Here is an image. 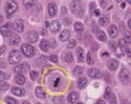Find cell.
<instances>
[{
    "label": "cell",
    "instance_id": "14",
    "mask_svg": "<svg viewBox=\"0 0 131 104\" xmlns=\"http://www.w3.org/2000/svg\"><path fill=\"white\" fill-rule=\"evenodd\" d=\"M49 28H50L51 32H54V33L59 32V30H60V22H59L58 20L52 21V22L49 24Z\"/></svg>",
    "mask_w": 131,
    "mask_h": 104
},
{
    "label": "cell",
    "instance_id": "9",
    "mask_svg": "<svg viewBox=\"0 0 131 104\" xmlns=\"http://www.w3.org/2000/svg\"><path fill=\"white\" fill-rule=\"evenodd\" d=\"M13 28L17 33H22L24 31V24L21 20H16L13 24Z\"/></svg>",
    "mask_w": 131,
    "mask_h": 104
},
{
    "label": "cell",
    "instance_id": "41",
    "mask_svg": "<svg viewBox=\"0 0 131 104\" xmlns=\"http://www.w3.org/2000/svg\"><path fill=\"white\" fill-rule=\"evenodd\" d=\"M124 41L126 42V44H130V36H129V35H126V36H125V38H124Z\"/></svg>",
    "mask_w": 131,
    "mask_h": 104
},
{
    "label": "cell",
    "instance_id": "53",
    "mask_svg": "<svg viewBox=\"0 0 131 104\" xmlns=\"http://www.w3.org/2000/svg\"><path fill=\"white\" fill-rule=\"evenodd\" d=\"M128 27H129V28H131V21H130V20L128 21Z\"/></svg>",
    "mask_w": 131,
    "mask_h": 104
},
{
    "label": "cell",
    "instance_id": "17",
    "mask_svg": "<svg viewBox=\"0 0 131 104\" xmlns=\"http://www.w3.org/2000/svg\"><path fill=\"white\" fill-rule=\"evenodd\" d=\"M69 37H70V32L69 31H67V30H65V31H63L62 33L60 34V40L61 41H67L68 39H69Z\"/></svg>",
    "mask_w": 131,
    "mask_h": 104
},
{
    "label": "cell",
    "instance_id": "11",
    "mask_svg": "<svg viewBox=\"0 0 131 104\" xmlns=\"http://www.w3.org/2000/svg\"><path fill=\"white\" fill-rule=\"evenodd\" d=\"M38 34L36 33V32H35V31H31V32H28V34H27V37H26V38H27V40L30 41V42H36L37 40H38Z\"/></svg>",
    "mask_w": 131,
    "mask_h": 104
},
{
    "label": "cell",
    "instance_id": "36",
    "mask_svg": "<svg viewBox=\"0 0 131 104\" xmlns=\"http://www.w3.org/2000/svg\"><path fill=\"white\" fill-rule=\"evenodd\" d=\"M119 43H120V47L121 48H123V49H125V47H126V42L124 41V39H121L120 41H119Z\"/></svg>",
    "mask_w": 131,
    "mask_h": 104
},
{
    "label": "cell",
    "instance_id": "13",
    "mask_svg": "<svg viewBox=\"0 0 131 104\" xmlns=\"http://www.w3.org/2000/svg\"><path fill=\"white\" fill-rule=\"evenodd\" d=\"M10 36H11V38H10V44L11 45H16L20 42V37L17 34H13V35H10Z\"/></svg>",
    "mask_w": 131,
    "mask_h": 104
},
{
    "label": "cell",
    "instance_id": "43",
    "mask_svg": "<svg viewBox=\"0 0 131 104\" xmlns=\"http://www.w3.org/2000/svg\"><path fill=\"white\" fill-rule=\"evenodd\" d=\"M104 77H106L105 79H106V81H107V82H110V76H109L107 73H105V74H104Z\"/></svg>",
    "mask_w": 131,
    "mask_h": 104
},
{
    "label": "cell",
    "instance_id": "57",
    "mask_svg": "<svg viewBox=\"0 0 131 104\" xmlns=\"http://www.w3.org/2000/svg\"><path fill=\"white\" fill-rule=\"evenodd\" d=\"M131 2V0H127V3H130Z\"/></svg>",
    "mask_w": 131,
    "mask_h": 104
},
{
    "label": "cell",
    "instance_id": "47",
    "mask_svg": "<svg viewBox=\"0 0 131 104\" xmlns=\"http://www.w3.org/2000/svg\"><path fill=\"white\" fill-rule=\"evenodd\" d=\"M66 7L65 6H62V7H61V13H62V14H66Z\"/></svg>",
    "mask_w": 131,
    "mask_h": 104
},
{
    "label": "cell",
    "instance_id": "30",
    "mask_svg": "<svg viewBox=\"0 0 131 104\" xmlns=\"http://www.w3.org/2000/svg\"><path fill=\"white\" fill-rule=\"evenodd\" d=\"M74 74H75L76 76H80V75H82V74H83V68L80 67V66L75 67V69H74Z\"/></svg>",
    "mask_w": 131,
    "mask_h": 104
},
{
    "label": "cell",
    "instance_id": "12",
    "mask_svg": "<svg viewBox=\"0 0 131 104\" xmlns=\"http://www.w3.org/2000/svg\"><path fill=\"white\" fill-rule=\"evenodd\" d=\"M108 33H109V36L111 38H115L118 36V34H119V30H118V28L115 27V25H111V27L108 29Z\"/></svg>",
    "mask_w": 131,
    "mask_h": 104
},
{
    "label": "cell",
    "instance_id": "51",
    "mask_svg": "<svg viewBox=\"0 0 131 104\" xmlns=\"http://www.w3.org/2000/svg\"><path fill=\"white\" fill-rule=\"evenodd\" d=\"M59 81H60V79L58 78V79H57V81L55 82V86H58V83H59Z\"/></svg>",
    "mask_w": 131,
    "mask_h": 104
},
{
    "label": "cell",
    "instance_id": "2",
    "mask_svg": "<svg viewBox=\"0 0 131 104\" xmlns=\"http://www.w3.org/2000/svg\"><path fill=\"white\" fill-rule=\"evenodd\" d=\"M70 10H71V12H72L75 15L80 16V15H82V13H83V5H82V3H81L80 1H78V0H75V1H72V2L70 3Z\"/></svg>",
    "mask_w": 131,
    "mask_h": 104
},
{
    "label": "cell",
    "instance_id": "35",
    "mask_svg": "<svg viewBox=\"0 0 131 104\" xmlns=\"http://www.w3.org/2000/svg\"><path fill=\"white\" fill-rule=\"evenodd\" d=\"M87 64H89V65H91L92 63H93V61H92V58H91V54L90 53H88V55H87Z\"/></svg>",
    "mask_w": 131,
    "mask_h": 104
},
{
    "label": "cell",
    "instance_id": "23",
    "mask_svg": "<svg viewBox=\"0 0 131 104\" xmlns=\"http://www.w3.org/2000/svg\"><path fill=\"white\" fill-rule=\"evenodd\" d=\"M118 67H119V61H117V60H111V61L109 62V64H108V68L112 72L115 71Z\"/></svg>",
    "mask_w": 131,
    "mask_h": 104
},
{
    "label": "cell",
    "instance_id": "44",
    "mask_svg": "<svg viewBox=\"0 0 131 104\" xmlns=\"http://www.w3.org/2000/svg\"><path fill=\"white\" fill-rule=\"evenodd\" d=\"M100 13H101V12H100V10H98V8H95V10L93 11V14H94L95 16H100Z\"/></svg>",
    "mask_w": 131,
    "mask_h": 104
},
{
    "label": "cell",
    "instance_id": "54",
    "mask_svg": "<svg viewBox=\"0 0 131 104\" xmlns=\"http://www.w3.org/2000/svg\"><path fill=\"white\" fill-rule=\"evenodd\" d=\"M2 20H3V17H2L1 15H0V22H2Z\"/></svg>",
    "mask_w": 131,
    "mask_h": 104
},
{
    "label": "cell",
    "instance_id": "49",
    "mask_svg": "<svg viewBox=\"0 0 131 104\" xmlns=\"http://www.w3.org/2000/svg\"><path fill=\"white\" fill-rule=\"evenodd\" d=\"M95 104H105V103H104V101H103V100H98Z\"/></svg>",
    "mask_w": 131,
    "mask_h": 104
},
{
    "label": "cell",
    "instance_id": "15",
    "mask_svg": "<svg viewBox=\"0 0 131 104\" xmlns=\"http://www.w3.org/2000/svg\"><path fill=\"white\" fill-rule=\"evenodd\" d=\"M57 11H58V7L55 3H49L48 4V13L51 17H54L57 14Z\"/></svg>",
    "mask_w": 131,
    "mask_h": 104
},
{
    "label": "cell",
    "instance_id": "24",
    "mask_svg": "<svg viewBox=\"0 0 131 104\" xmlns=\"http://www.w3.org/2000/svg\"><path fill=\"white\" fill-rule=\"evenodd\" d=\"M77 83H78L79 88H84L85 86L87 85V80H86V78H80Z\"/></svg>",
    "mask_w": 131,
    "mask_h": 104
},
{
    "label": "cell",
    "instance_id": "7",
    "mask_svg": "<svg viewBox=\"0 0 131 104\" xmlns=\"http://www.w3.org/2000/svg\"><path fill=\"white\" fill-rule=\"evenodd\" d=\"M30 69V64L27 63H22V64H19V65H16L14 71L17 73V74H22L24 72H27Z\"/></svg>",
    "mask_w": 131,
    "mask_h": 104
},
{
    "label": "cell",
    "instance_id": "32",
    "mask_svg": "<svg viewBox=\"0 0 131 104\" xmlns=\"http://www.w3.org/2000/svg\"><path fill=\"white\" fill-rule=\"evenodd\" d=\"M38 76H39V75H38V72H35V71H34V72H31V73H30V77H31V79H32L33 81L36 80L37 78H38Z\"/></svg>",
    "mask_w": 131,
    "mask_h": 104
},
{
    "label": "cell",
    "instance_id": "37",
    "mask_svg": "<svg viewBox=\"0 0 131 104\" xmlns=\"http://www.w3.org/2000/svg\"><path fill=\"white\" fill-rule=\"evenodd\" d=\"M6 77H8L7 75H5L4 73H2V72H0V82H2V81H4V79H7Z\"/></svg>",
    "mask_w": 131,
    "mask_h": 104
},
{
    "label": "cell",
    "instance_id": "28",
    "mask_svg": "<svg viewBox=\"0 0 131 104\" xmlns=\"http://www.w3.org/2000/svg\"><path fill=\"white\" fill-rule=\"evenodd\" d=\"M35 3H36V0H23V4L26 7H31L33 6Z\"/></svg>",
    "mask_w": 131,
    "mask_h": 104
},
{
    "label": "cell",
    "instance_id": "31",
    "mask_svg": "<svg viewBox=\"0 0 131 104\" xmlns=\"http://www.w3.org/2000/svg\"><path fill=\"white\" fill-rule=\"evenodd\" d=\"M5 102H6L7 104H19L18 101H17L16 99H13V98H11V97H6V98H5Z\"/></svg>",
    "mask_w": 131,
    "mask_h": 104
},
{
    "label": "cell",
    "instance_id": "56",
    "mask_svg": "<svg viewBox=\"0 0 131 104\" xmlns=\"http://www.w3.org/2000/svg\"><path fill=\"white\" fill-rule=\"evenodd\" d=\"M22 104H31V103H28V102H27V101H24V102H23V103H22Z\"/></svg>",
    "mask_w": 131,
    "mask_h": 104
},
{
    "label": "cell",
    "instance_id": "10",
    "mask_svg": "<svg viewBox=\"0 0 131 104\" xmlns=\"http://www.w3.org/2000/svg\"><path fill=\"white\" fill-rule=\"evenodd\" d=\"M88 76L90 78H92V79H99V78H101L102 74H101V72L99 71V69L91 68V69H89V71H88Z\"/></svg>",
    "mask_w": 131,
    "mask_h": 104
},
{
    "label": "cell",
    "instance_id": "52",
    "mask_svg": "<svg viewBox=\"0 0 131 104\" xmlns=\"http://www.w3.org/2000/svg\"><path fill=\"white\" fill-rule=\"evenodd\" d=\"M45 27H46V28H47V27H49V22H47V21L45 22Z\"/></svg>",
    "mask_w": 131,
    "mask_h": 104
},
{
    "label": "cell",
    "instance_id": "38",
    "mask_svg": "<svg viewBox=\"0 0 131 104\" xmlns=\"http://www.w3.org/2000/svg\"><path fill=\"white\" fill-rule=\"evenodd\" d=\"M48 45H49V47H51V48H55L56 45H57V43H56V41H55L54 39H51L50 42L48 43Z\"/></svg>",
    "mask_w": 131,
    "mask_h": 104
},
{
    "label": "cell",
    "instance_id": "33",
    "mask_svg": "<svg viewBox=\"0 0 131 104\" xmlns=\"http://www.w3.org/2000/svg\"><path fill=\"white\" fill-rule=\"evenodd\" d=\"M54 101L57 104H63L64 103V99L62 97H56V98H54Z\"/></svg>",
    "mask_w": 131,
    "mask_h": 104
},
{
    "label": "cell",
    "instance_id": "6",
    "mask_svg": "<svg viewBox=\"0 0 131 104\" xmlns=\"http://www.w3.org/2000/svg\"><path fill=\"white\" fill-rule=\"evenodd\" d=\"M105 98H106L108 101H110V104H117L115 96L113 95V93L111 92V89L109 87H107L106 90H105Z\"/></svg>",
    "mask_w": 131,
    "mask_h": 104
},
{
    "label": "cell",
    "instance_id": "1",
    "mask_svg": "<svg viewBox=\"0 0 131 104\" xmlns=\"http://www.w3.org/2000/svg\"><path fill=\"white\" fill-rule=\"evenodd\" d=\"M21 61V53L17 49H13L8 55V62L11 64H17Z\"/></svg>",
    "mask_w": 131,
    "mask_h": 104
},
{
    "label": "cell",
    "instance_id": "59",
    "mask_svg": "<svg viewBox=\"0 0 131 104\" xmlns=\"http://www.w3.org/2000/svg\"><path fill=\"white\" fill-rule=\"evenodd\" d=\"M37 104H41V103H37Z\"/></svg>",
    "mask_w": 131,
    "mask_h": 104
},
{
    "label": "cell",
    "instance_id": "4",
    "mask_svg": "<svg viewBox=\"0 0 131 104\" xmlns=\"http://www.w3.org/2000/svg\"><path fill=\"white\" fill-rule=\"evenodd\" d=\"M21 51L25 57H33L35 55V48L31 44H22Z\"/></svg>",
    "mask_w": 131,
    "mask_h": 104
},
{
    "label": "cell",
    "instance_id": "58",
    "mask_svg": "<svg viewBox=\"0 0 131 104\" xmlns=\"http://www.w3.org/2000/svg\"><path fill=\"white\" fill-rule=\"evenodd\" d=\"M117 1H118V2H122V1H123V0H117Z\"/></svg>",
    "mask_w": 131,
    "mask_h": 104
},
{
    "label": "cell",
    "instance_id": "55",
    "mask_svg": "<svg viewBox=\"0 0 131 104\" xmlns=\"http://www.w3.org/2000/svg\"><path fill=\"white\" fill-rule=\"evenodd\" d=\"M46 33H47V32H46V31H45V30H44V31H42V35H45V34H46Z\"/></svg>",
    "mask_w": 131,
    "mask_h": 104
},
{
    "label": "cell",
    "instance_id": "42",
    "mask_svg": "<svg viewBox=\"0 0 131 104\" xmlns=\"http://www.w3.org/2000/svg\"><path fill=\"white\" fill-rule=\"evenodd\" d=\"M5 49H6V47H5L4 45H2L1 47H0V55H2L4 51H5Z\"/></svg>",
    "mask_w": 131,
    "mask_h": 104
},
{
    "label": "cell",
    "instance_id": "26",
    "mask_svg": "<svg viewBox=\"0 0 131 104\" xmlns=\"http://www.w3.org/2000/svg\"><path fill=\"white\" fill-rule=\"evenodd\" d=\"M75 30H76L77 33L83 32V30H84V25H83L81 22H77V23L75 24Z\"/></svg>",
    "mask_w": 131,
    "mask_h": 104
},
{
    "label": "cell",
    "instance_id": "50",
    "mask_svg": "<svg viewBox=\"0 0 131 104\" xmlns=\"http://www.w3.org/2000/svg\"><path fill=\"white\" fill-rule=\"evenodd\" d=\"M126 53H127V55H128V56H130V55H131V51H130V49H129V48H127V49H126Z\"/></svg>",
    "mask_w": 131,
    "mask_h": 104
},
{
    "label": "cell",
    "instance_id": "48",
    "mask_svg": "<svg viewBox=\"0 0 131 104\" xmlns=\"http://www.w3.org/2000/svg\"><path fill=\"white\" fill-rule=\"evenodd\" d=\"M110 47L112 48V49H115V43H110Z\"/></svg>",
    "mask_w": 131,
    "mask_h": 104
},
{
    "label": "cell",
    "instance_id": "45",
    "mask_svg": "<svg viewBox=\"0 0 131 104\" xmlns=\"http://www.w3.org/2000/svg\"><path fill=\"white\" fill-rule=\"evenodd\" d=\"M90 10H91L92 12L95 10V3H94V2H91V4H90Z\"/></svg>",
    "mask_w": 131,
    "mask_h": 104
},
{
    "label": "cell",
    "instance_id": "8",
    "mask_svg": "<svg viewBox=\"0 0 131 104\" xmlns=\"http://www.w3.org/2000/svg\"><path fill=\"white\" fill-rule=\"evenodd\" d=\"M12 32V25L10 23H6L4 24L2 28H0V33H1L2 36L6 37V36H10Z\"/></svg>",
    "mask_w": 131,
    "mask_h": 104
},
{
    "label": "cell",
    "instance_id": "18",
    "mask_svg": "<svg viewBox=\"0 0 131 104\" xmlns=\"http://www.w3.org/2000/svg\"><path fill=\"white\" fill-rule=\"evenodd\" d=\"M12 93L16 96H19V97H22L25 95V90L23 88H19V87H13L12 88Z\"/></svg>",
    "mask_w": 131,
    "mask_h": 104
},
{
    "label": "cell",
    "instance_id": "25",
    "mask_svg": "<svg viewBox=\"0 0 131 104\" xmlns=\"http://www.w3.org/2000/svg\"><path fill=\"white\" fill-rule=\"evenodd\" d=\"M108 23H109L108 16H102L100 18V24L102 25V27H106V25H108Z\"/></svg>",
    "mask_w": 131,
    "mask_h": 104
},
{
    "label": "cell",
    "instance_id": "19",
    "mask_svg": "<svg viewBox=\"0 0 131 104\" xmlns=\"http://www.w3.org/2000/svg\"><path fill=\"white\" fill-rule=\"evenodd\" d=\"M77 56H78V62H84V49L82 47H79L77 49Z\"/></svg>",
    "mask_w": 131,
    "mask_h": 104
},
{
    "label": "cell",
    "instance_id": "34",
    "mask_svg": "<svg viewBox=\"0 0 131 104\" xmlns=\"http://www.w3.org/2000/svg\"><path fill=\"white\" fill-rule=\"evenodd\" d=\"M75 46H76V40L72 39V40H70V41L68 42V44H67V47L68 48H74Z\"/></svg>",
    "mask_w": 131,
    "mask_h": 104
},
{
    "label": "cell",
    "instance_id": "46",
    "mask_svg": "<svg viewBox=\"0 0 131 104\" xmlns=\"http://www.w3.org/2000/svg\"><path fill=\"white\" fill-rule=\"evenodd\" d=\"M64 23H65L66 25H69V24H70V19L65 18V19H64Z\"/></svg>",
    "mask_w": 131,
    "mask_h": 104
},
{
    "label": "cell",
    "instance_id": "5",
    "mask_svg": "<svg viewBox=\"0 0 131 104\" xmlns=\"http://www.w3.org/2000/svg\"><path fill=\"white\" fill-rule=\"evenodd\" d=\"M120 79L121 81L125 83V84H128L129 81H130V74H129V71L126 68H123L120 73Z\"/></svg>",
    "mask_w": 131,
    "mask_h": 104
},
{
    "label": "cell",
    "instance_id": "20",
    "mask_svg": "<svg viewBox=\"0 0 131 104\" xmlns=\"http://www.w3.org/2000/svg\"><path fill=\"white\" fill-rule=\"evenodd\" d=\"M15 81H16L17 84L22 85V84L25 83V77L22 74H17V76L15 77Z\"/></svg>",
    "mask_w": 131,
    "mask_h": 104
},
{
    "label": "cell",
    "instance_id": "21",
    "mask_svg": "<svg viewBox=\"0 0 131 104\" xmlns=\"http://www.w3.org/2000/svg\"><path fill=\"white\" fill-rule=\"evenodd\" d=\"M67 100H68V102H70V103H75L78 100V94L75 93V92L69 93L68 94V97H67Z\"/></svg>",
    "mask_w": 131,
    "mask_h": 104
},
{
    "label": "cell",
    "instance_id": "3",
    "mask_svg": "<svg viewBox=\"0 0 131 104\" xmlns=\"http://www.w3.org/2000/svg\"><path fill=\"white\" fill-rule=\"evenodd\" d=\"M18 10V4L15 0H8L5 4V12L7 15H13L15 12Z\"/></svg>",
    "mask_w": 131,
    "mask_h": 104
},
{
    "label": "cell",
    "instance_id": "29",
    "mask_svg": "<svg viewBox=\"0 0 131 104\" xmlns=\"http://www.w3.org/2000/svg\"><path fill=\"white\" fill-rule=\"evenodd\" d=\"M65 61H66L67 63H71V62L74 61V56H72L71 53H67V54L65 55Z\"/></svg>",
    "mask_w": 131,
    "mask_h": 104
},
{
    "label": "cell",
    "instance_id": "39",
    "mask_svg": "<svg viewBox=\"0 0 131 104\" xmlns=\"http://www.w3.org/2000/svg\"><path fill=\"white\" fill-rule=\"evenodd\" d=\"M49 59H50V61L55 62V63H57V62H58V57H57L56 55H51V56L49 57Z\"/></svg>",
    "mask_w": 131,
    "mask_h": 104
},
{
    "label": "cell",
    "instance_id": "22",
    "mask_svg": "<svg viewBox=\"0 0 131 104\" xmlns=\"http://www.w3.org/2000/svg\"><path fill=\"white\" fill-rule=\"evenodd\" d=\"M40 48L43 50V51H46L48 50V48H49V45H48V41H46L45 39H43V40H41V42H40Z\"/></svg>",
    "mask_w": 131,
    "mask_h": 104
},
{
    "label": "cell",
    "instance_id": "27",
    "mask_svg": "<svg viewBox=\"0 0 131 104\" xmlns=\"http://www.w3.org/2000/svg\"><path fill=\"white\" fill-rule=\"evenodd\" d=\"M97 37L100 41H106L107 37H106V34H105L104 32H99L98 35H97Z\"/></svg>",
    "mask_w": 131,
    "mask_h": 104
},
{
    "label": "cell",
    "instance_id": "16",
    "mask_svg": "<svg viewBox=\"0 0 131 104\" xmlns=\"http://www.w3.org/2000/svg\"><path fill=\"white\" fill-rule=\"evenodd\" d=\"M36 96H37L39 99H44V98L46 97V94H45L44 89H43L42 87L38 86V87L36 88Z\"/></svg>",
    "mask_w": 131,
    "mask_h": 104
},
{
    "label": "cell",
    "instance_id": "40",
    "mask_svg": "<svg viewBox=\"0 0 131 104\" xmlns=\"http://www.w3.org/2000/svg\"><path fill=\"white\" fill-rule=\"evenodd\" d=\"M0 88L7 89V88H8V84H7V83H0Z\"/></svg>",
    "mask_w": 131,
    "mask_h": 104
}]
</instances>
